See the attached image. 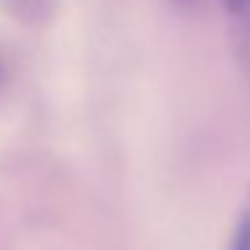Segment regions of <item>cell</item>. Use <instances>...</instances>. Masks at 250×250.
Wrapping results in <instances>:
<instances>
[{"label": "cell", "instance_id": "obj_1", "mask_svg": "<svg viewBox=\"0 0 250 250\" xmlns=\"http://www.w3.org/2000/svg\"><path fill=\"white\" fill-rule=\"evenodd\" d=\"M226 250H250V205L242 210L237 226H234V234L229 239Z\"/></svg>", "mask_w": 250, "mask_h": 250}, {"label": "cell", "instance_id": "obj_2", "mask_svg": "<svg viewBox=\"0 0 250 250\" xmlns=\"http://www.w3.org/2000/svg\"><path fill=\"white\" fill-rule=\"evenodd\" d=\"M223 8H226L229 19H239L245 14H250V0H221Z\"/></svg>", "mask_w": 250, "mask_h": 250}, {"label": "cell", "instance_id": "obj_3", "mask_svg": "<svg viewBox=\"0 0 250 250\" xmlns=\"http://www.w3.org/2000/svg\"><path fill=\"white\" fill-rule=\"evenodd\" d=\"M3 81H6V67H3V60H0V86H3Z\"/></svg>", "mask_w": 250, "mask_h": 250}, {"label": "cell", "instance_id": "obj_4", "mask_svg": "<svg viewBox=\"0 0 250 250\" xmlns=\"http://www.w3.org/2000/svg\"><path fill=\"white\" fill-rule=\"evenodd\" d=\"M178 3H188V0H178Z\"/></svg>", "mask_w": 250, "mask_h": 250}]
</instances>
